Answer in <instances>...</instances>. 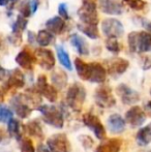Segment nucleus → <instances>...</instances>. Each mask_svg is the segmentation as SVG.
Here are the masks:
<instances>
[{
  "label": "nucleus",
  "mask_w": 151,
  "mask_h": 152,
  "mask_svg": "<svg viewBox=\"0 0 151 152\" xmlns=\"http://www.w3.org/2000/svg\"><path fill=\"white\" fill-rule=\"evenodd\" d=\"M16 62L21 66L22 68L26 70H31L33 68V65L36 62L35 60L34 54L30 52L27 49H24L23 51H21L16 57Z\"/></svg>",
  "instance_id": "nucleus-17"
},
{
  "label": "nucleus",
  "mask_w": 151,
  "mask_h": 152,
  "mask_svg": "<svg viewBox=\"0 0 151 152\" xmlns=\"http://www.w3.org/2000/svg\"><path fill=\"white\" fill-rule=\"evenodd\" d=\"M58 14L60 15V18L63 20H69V10H67V5L66 3H60L58 6Z\"/></svg>",
  "instance_id": "nucleus-36"
},
{
  "label": "nucleus",
  "mask_w": 151,
  "mask_h": 152,
  "mask_svg": "<svg viewBox=\"0 0 151 152\" xmlns=\"http://www.w3.org/2000/svg\"><path fill=\"white\" fill-rule=\"evenodd\" d=\"M123 1L131 10H142L146 5V2L144 0H123Z\"/></svg>",
  "instance_id": "nucleus-34"
},
{
  "label": "nucleus",
  "mask_w": 151,
  "mask_h": 152,
  "mask_svg": "<svg viewBox=\"0 0 151 152\" xmlns=\"http://www.w3.org/2000/svg\"><path fill=\"white\" fill-rule=\"evenodd\" d=\"M150 152H151V151H150Z\"/></svg>",
  "instance_id": "nucleus-50"
},
{
  "label": "nucleus",
  "mask_w": 151,
  "mask_h": 152,
  "mask_svg": "<svg viewBox=\"0 0 151 152\" xmlns=\"http://www.w3.org/2000/svg\"><path fill=\"white\" fill-rule=\"evenodd\" d=\"M54 42V35L48 30H39L36 35V42L40 47H48Z\"/></svg>",
  "instance_id": "nucleus-30"
},
{
  "label": "nucleus",
  "mask_w": 151,
  "mask_h": 152,
  "mask_svg": "<svg viewBox=\"0 0 151 152\" xmlns=\"http://www.w3.org/2000/svg\"><path fill=\"white\" fill-rule=\"evenodd\" d=\"M31 0H24L22 3L20 4L19 7V12H20V16L24 17V18H28L32 15L31 12V5H30Z\"/></svg>",
  "instance_id": "nucleus-33"
},
{
  "label": "nucleus",
  "mask_w": 151,
  "mask_h": 152,
  "mask_svg": "<svg viewBox=\"0 0 151 152\" xmlns=\"http://www.w3.org/2000/svg\"><path fill=\"white\" fill-rule=\"evenodd\" d=\"M56 52H57L58 60L61 63V65L64 66V67L69 70L73 69V65H71V58H69V53L65 51V49L63 48L62 46H57L56 47Z\"/></svg>",
  "instance_id": "nucleus-28"
},
{
  "label": "nucleus",
  "mask_w": 151,
  "mask_h": 152,
  "mask_svg": "<svg viewBox=\"0 0 151 152\" xmlns=\"http://www.w3.org/2000/svg\"><path fill=\"white\" fill-rule=\"evenodd\" d=\"M52 82H53V86L55 88H59L62 89L66 86L67 84V76L63 70L57 69L56 72H54L52 74Z\"/></svg>",
  "instance_id": "nucleus-26"
},
{
  "label": "nucleus",
  "mask_w": 151,
  "mask_h": 152,
  "mask_svg": "<svg viewBox=\"0 0 151 152\" xmlns=\"http://www.w3.org/2000/svg\"><path fill=\"white\" fill-rule=\"evenodd\" d=\"M75 66L77 69V74L82 80L88 81L89 79V63H86L81 58L75 59Z\"/></svg>",
  "instance_id": "nucleus-27"
},
{
  "label": "nucleus",
  "mask_w": 151,
  "mask_h": 152,
  "mask_svg": "<svg viewBox=\"0 0 151 152\" xmlns=\"http://www.w3.org/2000/svg\"><path fill=\"white\" fill-rule=\"evenodd\" d=\"M77 28L91 39L99 38V31L97 29V26H95V25H86L83 23H79L77 25Z\"/></svg>",
  "instance_id": "nucleus-25"
},
{
  "label": "nucleus",
  "mask_w": 151,
  "mask_h": 152,
  "mask_svg": "<svg viewBox=\"0 0 151 152\" xmlns=\"http://www.w3.org/2000/svg\"><path fill=\"white\" fill-rule=\"evenodd\" d=\"M10 106L20 118H28L32 112V107L27 100L25 94H17L10 99Z\"/></svg>",
  "instance_id": "nucleus-6"
},
{
  "label": "nucleus",
  "mask_w": 151,
  "mask_h": 152,
  "mask_svg": "<svg viewBox=\"0 0 151 152\" xmlns=\"http://www.w3.org/2000/svg\"><path fill=\"white\" fill-rule=\"evenodd\" d=\"M86 98V90L79 83H74L66 93V102L75 112H80Z\"/></svg>",
  "instance_id": "nucleus-3"
},
{
  "label": "nucleus",
  "mask_w": 151,
  "mask_h": 152,
  "mask_svg": "<svg viewBox=\"0 0 151 152\" xmlns=\"http://www.w3.org/2000/svg\"><path fill=\"white\" fill-rule=\"evenodd\" d=\"M25 85V78L20 69H14L9 74L7 81L5 83V88L7 90L9 89H19L24 87Z\"/></svg>",
  "instance_id": "nucleus-18"
},
{
  "label": "nucleus",
  "mask_w": 151,
  "mask_h": 152,
  "mask_svg": "<svg viewBox=\"0 0 151 152\" xmlns=\"http://www.w3.org/2000/svg\"><path fill=\"white\" fill-rule=\"evenodd\" d=\"M137 142L140 146H147L151 143V124L141 128L137 134Z\"/></svg>",
  "instance_id": "nucleus-24"
},
{
  "label": "nucleus",
  "mask_w": 151,
  "mask_h": 152,
  "mask_svg": "<svg viewBox=\"0 0 151 152\" xmlns=\"http://www.w3.org/2000/svg\"><path fill=\"white\" fill-rule=\"evenodd\" d=\"M149 68H151V59L149 57H145L143 63V69H149Z\"/></svg>",
  "instance_id": "nucleus-39"
},
{
  "label": "nucleus",
  "mask_w": 151,
  "mask_h": 152,
  "mask_svg": "<svg viewBox=\"0 0 151 152\" xmlns=\"http://www.w3.org/2000/svg\"><path fill=\"white\" fill-rule=\"evenodd\" d=\"M0 46H1V40H0Z\"/></svg>",
  "instance_id": "nucleus-46"
},
{
  "label": "nucleus",
  "mask_w": 151,
  "mask_h": 152,
  "mask_svg": "<svg viewBox=\"0 0 151 152\" xmlns=\"http://www.w3.org/2000/svg\"><path fill=\"white\" fill-rule=\"evenodd\" d=\"M5 137H6V134H5V132H4L2 128H0V143L2 142V141L5 139Z\"/></svg>",
  "instance_id": "nucleus-43"
},
{
  "label": "nucleus",
  "mask_w": 151,
  "mask_h": 152,
  "mask_svg": "<svg viewBox=\"0 0 151 152\" xmlns=\"http://www.w3.org/2000/svg\"><path fill=\"white\" fill-rule=\"evenodd\" d=\"M1 69H2V68H1V67H0V72H1Z\"/></svg>",
  "instance_id": "nucleus-47"
},
{
  "label": "nucleus",
  "mask_w": 151,
  "mask_h": 152,
  "mask_svg": "<svg viewBox=\"0 0 151 152\" xmlns=\"http://www.w3.org/2000/svg\"><path fill=\"white\" fill-rule=\"evenodd\" d=\"M23 129H24V126L20 123V121L17 120V119L12 118L7 122L8 134L12 137H14V138H16L18 141H20L21 138H22Z\"/></svg>",
  "instance_id": "nucleus-23"
},
{
  "label": "nucleus",
  "mask_w": 151,
  "mask_h": 152,
  "mask_svg": "<svg viewBox=\"0 0 151 152\" xmlns=\"http://www.w3.org/2000/svg\"><path fill=\"white\" fill-rule=\"evenodd\" d=\"M35 60L42 68L51 70L55 66V57L51 50L46 48H39L35 51Z\"/></svg>",
  "instance_id": "nucleus-11"
},
{
  "label": "nucleus",
  "mask_w": 151,
  "mask_h": 152,
  "mask_svg": "<svg viewBox=\"0 0 151 152\" xmlns=\"http://www.w3.org/2000/svg\"><path fill=\"white\" fill-rule=\"evenodd\" d=\"M69 40H71V44L75 47L77 52L80 55H83V56L89 55L88 45L81 35H79L78 33H73L69 37Z\"/></svg>",
  "instance_id": "nucleus-21"
},
{
  "label": "nucleus",
  "mask_w": 151,
  "mask_h": 152,
  "mask_svg": "<svg viewBox=\"0 0 151 152\" xmlns=\"http://www.w3.org/2000/svg\"><path fill=\"white\" fill-rule=\"evenodd\" d=\"M108 126L113 134H120L125 129V120L119 114H112L108 119Z\"/></svg>",
  "instance_id": "nucleus-22"
},
{
  "label": "nucleus",
  "mask_w": 151,
  "mask_h": 152,
  "mask_svg": "<svg viewBox=\"0 0 151 152\" xmlns=\"http://www.w3.org/2000/svg\"><path fill=\"white\" fill-rule=\"evenodd\" d=\"M26 130L30 136H33L35 138L38 139H42L44 137V132H42V128L40 126L39 122L37 120H32L29 121L28 123L26 124Z\"/></svg>",
  "instance_id": "nucleus-29"
},
{
  "label": "nucleus",
  "mask_w": 151,
  "mask_h": 152,
  "mask_svg": "<svg viewBox=\"0 0 151 152\" xmlns=\"http://www.w3.org/2000/svg\"><path fill=\"white\" fill-rule=\"evenodd\" d=\"M83 122L89 129L94 132L97 139L104 140L106 138V129L97 116L91 114V113H87L83 116Z\"/></svg>",
  "instance_id": "nucleus-9"
},
{
  "label": "nucleus",
  "mask_w": 151,
  "mask_h": 152,
  "mask_svg": "<svg viewBox=\"0 0 151 152\" xmlns=\"http://www.w3.org/2000/svg\"><path fill=\"white\" fill-rule=\"evenodd\" d=\"M143 26H144V28L147 31H149V33L151 34V22H146V21H144Z\"/></svg>",
  "instance_id": "nucleus-42"
},
{
  "label": "nucleus",
  "mask_w": 151,
  "mask_h": 152,
  "mask_svg": "<svg viewBox=\"0 0 151 152\" xmlns=\"http://www.w3.org/2000/svg\"><path fill=\"white\" fill-rule=\"evenodd\" d=\"M94 99L97 106L103 109L112 108L116 104V98L112 93V89L107 85H101L97 87L94 93Z\"/></svg>",
  "instance_id": "nucleus-5"
},
{
  "label": "nucleus",
  "mask_w": 151,
  "mask_h": 152,
  "mask_svg": "<svg viewBox=\"0 0 151 152\" xmlns=\"http://www.w3.org/2000/svg\"><path fill=\"white\" fill-rule=\"evenodd\" d=\"M128 66V61L123 58H119V57L111 59L108 62V70L112 76H120V75L124 74Z\"/></svg>",
  "instance_id": "nucleus-16"
},
{
  "label": "nucleus",
  "mask_w": 151,
  "mask_h": 152,
  "mask_svg": "<svg viewBox=\"0 0 151 152\" xmlns=\"http://www.w3.org/2000/svg\"><path fill=\"white\" fill-rule=\"evenodd\" d=\"M107 78V69L98 62L89 63V79L92 83H104Z\"/></svg>",
  "instance_id": "nucleus-14"
},
{
  "label": "nucleus",
  "mask_w": 151,
  "mask_h": 152,
  "mask_svg": "<svg viewBox=\"0 0 151 152\" xmlns=\"http://www.w3.org/2000/svg\"><path fill=\"white\" fill-rule=\"evenodd\" d=\"M17 1H19V0H0V6H5V5L10 4L12 7Z\"/></svg>",
  "instance_id": "nucleus-38"
},
{
  "label": "nucleus",
  "mask_w": 151,
  "mask_h": 152,
  "mask_svg": "<svg viewBox=\"0 0 151 152\" xmlns=\"http://www.w3.org/2000/svg\"><path fill=\"white\" fill-rule=\"evenodd\" d=\"M98 4L104 14L118 16L123 12V7L118 0H98Z\"/></svg>",
  "instance_id": "nucleus-15"
},
{
  "label": "nucleus",
  "mask_w": 151,
  "mask_h": 152,
  "mask_svg": "<svg viewBox=\"0 0 151 152\" xmlns=\"http://www.w3.org/2000/svg\"><path fill=\"white\" fill-rule=\"evenodd\" d=\"M125 121L131 126V127H138L142 126L146 121V115L141 107L135 106L131 107L126 113H125Z\"/></svg>",
  "instance_id": "nucleus-12"
},
{
  "label": "nucleus",
  "mask_w": 151,
  "mask_h": 152,
  "mask_svg": "<svg viewBox=\"0 0 151 152\" xmlns=\"http://www.w3.org/2000/svg\"><path fill=\"white\" fill-rule=\"evenodd\" d=\"M116 90L124 104H135L140 100V94L125 84H120Z\"/></svg>",
  "instance_id": "nucleus-13"
},
{
  "label": "nucleus",
  "mask_w": 151,
  "mask_h": 152,
  "mask_svg": "<svg viewBox=\"0 0 151 152\" xmlns=\"http://www.w3.org/2000/svg\"><path fill=\"white\" fill-rule=\"evenodd\" d=\"M12 111L7 107L0 104V123H6L12 118Z\"/></svg>",
  "instance_id": "nucleus-32"
},
{
  "label": "nucleus",
  "mask_w": 151,
  "mask_h": 152,
  "mask_svg": "<svg viewBox=\"0 0 151 152\" xmlns=\"http://www.w3.org/2000/svg\"><path fill=\"white\" fill-rule=\"evenodd\" d=\"M46 28L53 35H58V34L62 33L63 30H64L65 22L60 17H53L46 22Z\"/></svg>",
  "instance_id": "nucleus-19"
},
{
  "label": "nucleus",
  "mask_w": 151,
  "mask_h": 152,
  "mask_svg": "<svg viewBox=\"0 0 151 152\" xmlns=\"http://www.w3.org/2000/svg\"><path fill=\"white\" fill-rule=\"evenodd\" d=\"M38 4H39V1H38V0H31L30 5H31V12H32V15L37 10Z\"/></svg>",
  "instance_id": "nucleus-37"
},
{
  "label": "nucleus",
  "mask_w": 151,
  "mask_h": 152,
  "mask_svg": "<svg viewBox=\"0 0 151 152\" xmlns=\"http://www.w3.org/2000/svg\"><path fill=\"white\" fill-rule=\"evenodd\" d=\"M129 51L133 53H146L151 51V34L146 31H133L127 36Z\"/></svg>",
  "instance_id": "nucleus-1"
},
{
  "label": "nucleus",
  "mask_w": 151,
  "mask_h": 152,
  "mask_svg": "<svg viewBox=\"0 0 151 152\" xmlns=\"http://www.w3.org/2000/svg\"><path fill=\"white\" fill-rule=\"evenodd\" d=\"M150 94H151V89H150Z\"/></svg>",
  "instance_id": "nucleus-48"
},
{
  "label": "nucleus",
  "mask_w": 151,
  "mask_h": 152,
  "mask_svg": "<svg viewBox=\"0 0 151 152\" xmlns=\"http://www.w3.org/2000/svg\"><path fill=\"white\" fill-rule=\"evenodd\" d=\"M122 141L118 138H112L97 146L95 152H119L121 149Z\"/></svg>",
  "instance_id": "nucleus-20"
},
{
  "label": "nucleus",
  "mask_w": 151,
  "mask_h": 152,
  "mask_svg": "<svg viewBox=\"0 0 151 152\" xmlns=\"http://www.w3.org/2000/svg\"><path fill=\"white\" fill-rule=\"evenodd\" d=\"M148 107H149V108L151 109V102H148Z\"/></svg>",
  "instance_id": "nucleus-45"
},
{
  "label": "nucleus",
  "mask_w": 151,
  "mask_h": 152,
  "mask_svg": "<svg viewBox=\"0 0 151 152\" xmlns=\"http://www.w3.org/2000/svg\"><path fill=\"white\" fill-rule=\"evenodd\" d=\"M101 30L108 38H118L124 33V27L120 21L114 18H107L101 22Z\"/></svg>",
  "instance_id": "nucleus-7"
},
{
  "label": "nucleus",
  "mask_w": 151,
  "mask_h": 152,
  "mask_svg": "<svg viewBox=\"0 0 151 152\" xmlns=\"http://www.w3.org/2000/svg\"><path fill=\"white\" fill-rule=\"evenodd\" d=\"M78 16L80 21L86 25L98 24V14H97L96 4L92 0H84L83 4L78 10Z\"/></svg>",
  "instance_id": "nucleus-4"
},
{
  "label": "nucleus",
  "mask_w": 151,
  "mask_h": 152,
  "mask_svg": "<svg viewBox=\"0 0 151 152\" xmlns=\"http://www.w3.org/2000/svg\"><path fill=\"white\" fill-rule=\"evenodd\" d=\"M28 42H30V44L36 42V35L31 31H28Z\"/></svg>",
  "instance_id": "nucleus-40"
},
{
  "label": "nucleus",
  "mask_w": 151,
  "mask_h": 152,
  "mask_svg": "<svg viewBox=\"0 0 151 152\" xmlns=\"http://www.w3.org/2000/svg\"><path fill=\"white\" fill-rule=\"evenodd\" d=\"M50 152H71V144L64 134H55L47 141Z\"/></svg>",
  "instance_id": "nucleus-8"
},
{
  "label": "nucleus",
  "mask_w": 151,
  "mask_h": 152,
  "mask_svg": "<svg viewBox=\"0 0 151 152\" xmlns=\"http://www.w3.org/2000/svg\"><path fill=\"white\" fill-rule=\"evenodd\" d=\"M2 100H3V93H2V92L0 91V102H1Z\"/></svg>",
  "instance_id": "nucleus-44"
},
{
  "label": "nucleus",
  "mask_w": 151,
  "mask_h": 152,
  "mask_svg": "<svg viewBox=\"0 0 151 152\" xmlns=\"http://www.w3.org/2000/svg\"><path fill=\"white\" fill-rule=\"evenodd\" d=\"M36 90L39 92V94L44 96L49 102H55L57 100V97H58L57 89L53 85L49 84L46 76H44V75H40L38 77L36 82Z\"/></svg>",
  "instance_id": "nucleus-10"
},
{
  "label": "nucleus",
  "mask_w": 151,
  "mask_h": 152,
  "mask_svg": "<svg viewBox=\"0 0 151 152\" xmlns=\"http://www.w3.org/2000/svg\"><path fill=\"white\" fill-rule=\"evenodd\" d=\"M21 152H35L34 146L32 144V141L30 139H23L21 141Z\"/></svg>",
  "instance_id": "nucleus-35"
},
{
  "label": "nucleus",
  "mask_w": 151,
  "mask_h": 152,
  "mask_svg": "<svg viewBox=\"0 0 151 152\" xmlns=\"http://www.w3.org/2000/svg\"><path fill=\"white\" fill-rule=\"evenodd\" d=\"M38 111L40 112L42 116V120L47 124L53 126L55 128H62L64 124V119H63L62 112L56 108L55 106H49V104H44V106L38 107Z\"/></svg>",
  "instance_id": "nucleus-2"
},
{
  "label": "nucleus",
  "mask_w": 151,
  "mask_h": 152,
  "mask_svg": "<svg viewBox=\"0 0 151 152\" xmlns=\"http://www.w3.org/2000/svg\"><path fill=\"white\" fill-rule=\"evenodd\" d=\"M36 152H50V150H49L44 145H38Z\"/></svg>",
  "instance_id": "nucleus-41"
},
{
  "label": "nucleus",
  "mask_w": 151,
  "mask_h": 152,
  "mask_svg": "<svg viewBox=\"0 0 151 152\" xmlns=\"http://www.w3.org/2000/svg\"><path fill=\"white\" fill-rule=\"evenodd\" d=\"M106 48L113 54H118L120 52V45H119L117 38H108L106 40Z\"/></svg>",
  "instance_id": "nucleus-31"
},
{
  "label": "nucleus",
  "mask_w": 151,
  "mask_h": 152,
  "mask_svg": "<svg viewBox=\"0 0 151 152\" xmlns=\"http://www.w3.org/2000/svg\"><path fill=\"white\" fill-rule=\"evenodd\" d=\"M92 1H94V0H92Z\"/></svg>",
  "instance_id": "nucleus-49"
}]
</instances>
